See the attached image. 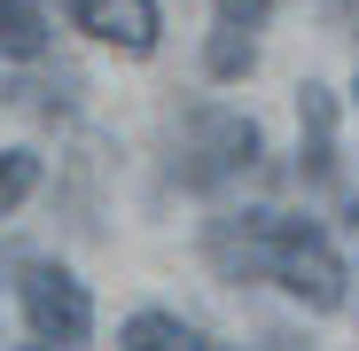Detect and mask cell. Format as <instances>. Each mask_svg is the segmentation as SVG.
Listing matches in <instances>:
<instances>
[{
  "instance_id": "cell-5",
  "label": "cell",
  "mask_w": 359,
  "mask_h": 351,
  "mask_svg": "<svg viewBox=\"0 0 359 351\" xmlns=\"http://www.w3.org/2000/svg\"><path fill=\"white\" fill-rule=\"evenodd\" d=\"M203 250L226 281H266V211H243V219H211Z\"/></svg>"
},
{
  "instance_id": "cell-9",
  "label": "cell",
  "mask_w": 359,
  "mask_h": 351,
  "mask_svg": "<svg viewBox=\"0 0 359 351\" xmlns=\"http://www.w3.org/2000/svg\"><path fill=\"white\" fill-rule=\"evenodd\" d=\"M250 63H258V39L219 24V32H211V47H203V71H211V78H250Z\"/></svg>"
},
{
  "instance_id": "cell-7",
  "label": "cell",
  "mask_w": 359,
  "mask_h": 351,
  "mask_svg": "<svg viewBox=\"0 0 359 351\" xmlns=\"http://www.w3.org/2000/svg\"><path fill=\"white\" fill-rule=\"evenodd\" d=\"M117 343L126 351H211V336L188 328L180 312H133L126 328H117Z\"/></svg>"
},
{
  "instance_id": "cell-8",
  "label": "cell",
  "mask_w": 359,
  "mask_h": 351,
  "mask_svg": "<svg viewBox=\"0 0 359 351\" xmlns=\"http://www.w3.org/2000/svg\"><path fill=\"white\" fill-rule=\"evenodd\" d=\"M0 55H16V63H39V55H47L39 0H0Z\"/></svg>"
},
{
  "instance_id": "cell-2",
  "label": "cell",
  "mask_w": 359,
  "mask_h": 351,
  "mask_svg": "<svg viewBox=\"0 0 359 351\" xmlns=\"http://www.w3.org/2000/svg\"><path fill=\"white\" fill-rule=\"evenodd\" d=\"M258 164V125L243 109H188V125H180V156H172V172L188 188H219V180H234V172H250Z\"/></svg>"
},
{
  "instance_id": "cell-6",
  "label": "cell",
  "mask_w": 359,
  "mask_h": 351,
  "mask_svg": "<svg viewBox=\"0 0 359 351\" xmlns=\"http://www.w3.org/2000/svg\"><path fill=\"white\" fill-rule=\"evenodd\" d=\"M297 156H305V180L313 188H336V94L328 86H305L297 94Z\"/></svg>"
},
{
  "instance_id": "cell-12",
  "label": "cell",
  "mask_w": 359,
  "mask_h": 351,
  "mask_svg": "<svg viewBox=\"0 0 359 351\" xmlns=\"http://www.w3.org/2000/svg\"><path fill=\"white\" fill-rule=\"evenodd\" d=\"M24 351H71V343H24Z\"/></svg>"
},
{
  "instance_id": "cell-10",
  "label": "cell",
  "mask_w": 359,
  "mask_h": 351,
  "mask_svg": "<svg viewBox=\"0 0 359 351\" xmlns=\"http://www.w3.org/2000/svg\"><path fill=\"white\" fill-rule=\"evenodd\" d=\"M32 188H39V156H32V149H0V219L24 211Z\"/></svg>"
},
{
  "instance_id": "cell-1",
  "label": "cell",
  "mask_w": 359,
  "mask_h": 351,
  "mask_svg": "<svg viewBox=\"0 0 359 351\" xmlns=\"http://www.w3.org/2000/svg\"><path fill=\"white\" fill-rule=\"evenodd\" d=\"M266 281H281L305 312H336L351 273H344V250L328 242V226L289 219V211H266Z\"/></svg>"
},
{
  "instance_id": "cell-4",
  "label": "cell",
  "mask_w": 359,
  "mask_h": 351,
  "mask_svg": "<svg viewBox=\"0 0 359 351\" xmlns=\"http://www.w3.org/2000/svg\"><path fill=\"white\" fill-rule=\"evenodd\" d=\"M71 24L117 55H156V32H164V8L156 0H71Z\"/></svg>"
},
{
  "instance_id": "cell-11",
  "label": "cell",
  "mask_w": 359,
  "mask_h": 351,
  "mask_svg": "<svg viewBox=\"0 0 359 351\" xmlns=\"http://www.w3.org/2000/svg\"><path fill=\"white\" fill-rule=\"evenodd\" d=\"M266 16H273V0H219L226 32H266Z\"/></svg>"
},
{
  "instance_id": "cell-3",
  "label": "cell",
  "mask_w": 359,
  "mask_h": 351,
  "mask_svg": "<svg viewBox=\"0 0 359 351\" xmlns=\"http://www.w3.org/2000/svg\"><path fill=\"white\" fill-rule=\"evenodd\" d=\"M16 297H24V320H32V336L39 343H86L94 336V297H86V281L71 273V266H55V258H32L24 273H16Z\"/></svg>"
}]
</instances>
